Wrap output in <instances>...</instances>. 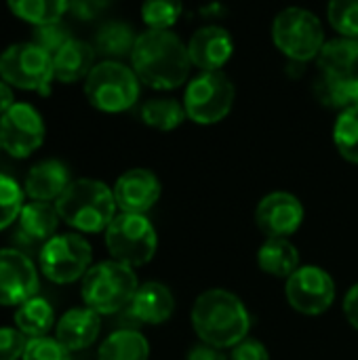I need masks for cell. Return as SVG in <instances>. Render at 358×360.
<instances>
[{
  "instance_id": "cell-13",
  "label": "cell",
  "mask_w": 358,
  "mask_h": 360,
  "mask_svg": "<svg viewBox=\"0 0 358 360\" xmlns=\"http://www.w3.org/2000/svg\"><path fill=\"white\" fill-rule=\"evenodd\" d=\"M38 268L21 249H0V306L17 308L38 295Z\"/></svg>"
},
{
  "instance_id": "cell-36",
  "label": "cell",
  "mask_w": 358,
  "mask_h": 360,
  "mask_svg": "<svg viewBox=\"0 0 358 360\" xmlns=\"http://www.w3.org/2000/svg\"><path fill=\"white\" fill-rule=\"evenodd\" d=\"M27 342L17 327H0V360H21Z\"/></svg>"
},
{
  "instance_id": "cell-3",
  "label": "cell",
  "mask_w": 358,
  "mask_h": 360,
  "mask_svg": "<svg viewBox=\"0 0 358 360\" xmlns=\"http://www.w3.org/2000/svg\"><path fill=\"white\" fill-rule=\"evenodd\" d=\"M55 209L70 228L82 234L106 232L116 217L114 192L99 179H72L68 190L55 200Z\"/></svg>"
},
{
  "instance_id": "cell-41",
  "label": "cell",
  "mask_w": 358,
  "mask_h": 360,
  "mask_svg": "<svg viewBox=\"0 0 358 360\" xmlns=\"http://www.w3.org/2000/svg\"><path fill=\"white\" fill-rule=\"evenodd\" d=\"M15 103V95H13V86H8L4 80H0V116Z\"/></svg>"
},
{
  "instance_id": "cell-9",
  "label": "cell",
  "mask_w": 358,
  "mask_h": 360,
  "mask_svg": "<svg viewBox=\"0 0 358 360\" xmlns=\"http://www.w3.org/2000/svg\"><path fill=\"white\" fill-rule=\"evenodd\" d=\"M0 80L13 89L46 95L53 74V57L34 42H17L0 53Z\"/></svg>"
},
{
  "instance_id": "cell-4",
  "label": "cell",
  "mask_w": 358,
  "mask_h": 360,
  "mask_svg": "<svg viewBox=\"0 0 358 360\" xmlns=\"http://www.w3.org/2000/svg\"><path fill=\"white\" fill-rule=\"evenodd\" d=\"M137 287L139 285L133 268L110 259L89 268L80 283V293L87 308L106 316L127 308Z\"/></svg>"
},
{
  "instance_id": "cell-14",
  "label": "cell",
  "mask_w": 358,
  "mask_h": 360,
  "mask_svg": "<svg viewBox=\"0 0 358 360\" xmlns=\"http://www.w3.org/2000/svg\"><path fill=\"white\" fill-rule=\"evenodd\" d=\"M304 221L300 198L289 192H272L264 196L255 209V224L268 238H289Z\"/></svg>"
},
{
  "instance_id": "cell-19",
  "label": "cell",
  "mask_w": 358,
  "mask_h": 360,
  "mask_svg": "<svg viewBox=\"0 0 358 360\" xmlns=\"http://www.w3.org/2000/svg\"><path fill=\"white\" fill-rule=\"evenodd\" d=\"M61 217L55 209V202L30 200L23 205L17 217V238L21 245H44L57 234Z\"/></svg>"
},
{
  "instance_id": "cell-5",
  "label": "cell",
  "mask_w": 358,
  "mask_h": 360,
  "mask_svg": "<svg viewBox=\"0 0 358 360\" xmlns=\"http://www.w3.org/2000/svg\"><path fill=\"white\" fill-rule=\"evenodd\" d=\"M139 82L141 80L133 68L116 59H106L95 63L91 74L84 78V95L95 110L118 114L137 103Z\"/></svg>"
},
{
  "instance_id": "cell-35",
  "label": "cell",
  "mask_w": 358,
  "mask_h": 360,
  "mask_svg": "<svg viewBox=\"0 0 358 360\" xmlns=\"http://www.w3.org/2000/svg\"><path fill=\"white\" fill-rule=\"evenodd\" d=\"M70 38H72V36H70V30H68L61 21H57V23H46V25L34 27V38H32V42H34L36 46H40L42 51H46V53L53 57Z\"/></svg>"
},
{
  "instance_id": "cell-17",
  "label": "cell",
  "mask_w": 358,
  "mask_h": 360,
  "mask_svg": "<svg viewBox=\"0 0 358 360\" xmlns=\"http://www.w3.org/2000/svg\"><path fill=\"white\" fill-rule=\"evenodd\" d=\"M101 331V314L91 308H72L55 323V340L70 352L87 350Z\"/></svg>"
},
{
  "instance_id": "cell-26",
  "label": "cell",
  "mask_w": 358,
  "mask_h": 360,
  "mask_svg": "<svg viewBox=\"0 0 358 360\" xmlns=\"http://www.w3.org/2000/svg\"><path fill=\"white\" fill-rule=\"evenodd\" d=\"M150 344L135 329L114 331L99 346L97 360H148Z\"/></svg>"
},
{
  "instance_id": "cell-27",
  "label": "cell",
  "mask_w": 358,
  "mask_h": 360,
  "mask_svg": "<svg viewBox=\"0 0 358 360\" xmlns=\"http://www.w3.org/2000/svg\"><path fill=\"white\" fill-rule=\"evenodd\" d=\"M135 32L124 21H108L95 34V51L110 59H120L124 55L131 57L135 46Z\"/></svg>"
},
{
  "instance_id": "cell-38",
  "label": "cell",
  "mask_w": 358,
  "mask_h": 360,
  "mask_svg": "<svg viewBox=\"0 0 358 360\" xmlns=\"http://www.w3.org/2000/svg\"><path fill=\"white\" fill-rule=\"evenodd\" d=\"M230 360H270L266 346L257 340H243L238 346L232 348Z\"/></svg>"
},
{
  "instance_id": "cell-42",
  "label": "cell",
  "mask_w": 358,
  "mask_h": 360,
  "mask_svg": "<svg viewBox=\"0 0 358 360\" xmlns=\"http://www.w3.org/2000/svg\"><path fill=\"white\" fill-rule=\"evenodd\" d=\"M0 150H2V146H0Z\"/></svg>"
},
{
  "instance_id": "cell-6",
  "label": "cell",
  "mask_w": 358,
  "mask_h": 360,
  "mask_svg": "<svg viewBox=\"0 0 358 360\" xmlns=\"http://www.w3.org/2000/svg\"><path fill=\"white\" fill-rule=\"evenodd\" d=\"M272 40L291 61L317 59L325 44V30L319 17L306 8L289 6L272 21Z\"/></svg>"
},
{
  "instance_id": "cell-40",
  "label": "cell",
  "mask_w": 358,
  "mask_h": 360,
  "mask_svg": "<svg viewBox=\"0 0 358 360\" xmlns=\"http://www.w3.org/2000/svg\"><path fill=\"white\" fill-rule=\"evenodd\" d=\"M344 314L348 323L358 331V285H354L344 297Z\"/></svg>"
},
{
  "instance_id": "cell-21",
  "label": "cell",
  "mask_w": 358,
  "mask_h": 360,
  "mask_svg": "<svg viewBox=\"0 0 358 360\" xmlns=\"http://www.w3.org/2000/svg\"><path fill=\"white\" fill-rule=\"evenodd\" d=\"M95 46L78 40V38H70L55 55H53V74L55 80L72 84L78 80H84L91 70L95 68Z\"/></svg>"
},
{
  "instance_id": "cell-37",
  "label": "cell",
  "mask_w": 358,
  "mask_h": 360,
  "mask_svg": "<svg viewBox=\"0 0 358 360\" xmlns=\"http://www.w3.org/2000/svg\"><path fill=\"white\" fill-rule=\"evenodd\" d=\"M112 0H68V11L80 21H93L110 8Z\"/></svg>"
},
{
  "instance_id": "cell-16",
  "label": "cell",
  "mask_w": 358,
  "mask_h": 360,
  "mask_svg": "<svg viewBox=\"0 0 358 360\" xmlns=\"http://www.w3.org/2000/svg\"><path fill=\"white\" fill-rule=\"evenodd\" d=\"M234 42L226 27L205 25L196 30L188 42V55L192 65L200 72H219L232 57Z\"/></svg>"
},
{
  "instance_id": "cell-8",
  "label": "cell",
  "mask_w": 358,
  "mask_h": 360,
  "mask_svg": "<svg viewBox=\"0 0 358 360\" xmlns=\"http://www.w3.org/2000/svg\"><path fill=\"white\" fill-rule=\"evenodd\" d=\"M93 262V249L84 236L68 232L55 234L38 251V268L46 281L55 285H72L82 281Z\"/></svg>"
},
{
  "instance_id": "cell-25",
  "label": "cell",
  "mask_w": 358,
  "mask_h": 360,
  "mask_svg": "<svg viewBox=\"0 0 358 360\" xmlns=\"http://www.w3.org/2000/svg\"><path fill=\"white\" fill-rule=\"evenodd\" d=\"M317 97L321 103L335 108V110H350L358 105V72L344 76H329L323 74L317 80Z\"/></svg>"
},
{
  "instance_id": "cell-23",
  "label": "cell",
  "mask_w": 358,
  "mask_h": 360,
  "mask_svg": "<svg viewBox=\"0 0 358 360\" xmlns=\"http://www.w3.org/2000/svg\"><path fill=\"white\" fill-rule=\"evenodd\" d=\"M317 63L323 74L344 76L358 72V38L340 36L327 40L317 57Z\"/></svg>"
},
{
  "instance_id": "cell-15",
  "label": "cell",
  "mask_w": 358,
  "mask_h": 360,
  "mask_svg": "<svg viewBox=\"0 0 358 360\" xmlns=\"http://www.w3.org/2000/svg\"><path fill=\"white\" fill-rule=\"evenodd\" d=\"M112 192L122 213L146 215L160 198V181L148 169H131L116 179Z\"/></svg>"
},
{
  "instance_id": "cell-24",
  "label": "cell",
  "mask_w": 358,
  "mask_h": 360,
  "mask_svg": "<svg viewBox=\"0 0 358 360\" xmlns=\"http://www.w3.org/2000/svg\"><path fill=\"white\" fill-rule=\"evenodd\" d=\"M260 268L276 278H289L300 268V251L289 238H268L257 251Z\"/></svg>"
},
{
  "instance_id": "cell-7",
  "label": "cell",
  "mask_w": 358,
  "mask_h": 360,
  "mask_svg": "<svg viewBox=\"0 0 358 360\" xmlns=\"http://www.w3.org/2000/svg\"><path fill=\"white\" fill-rule=\"evenodd\" d=\"M106 247L114 262L129 268H139L154 257L158 236L146 215L120 213L106 230Z\"/></svg>"
},
{
  "instance_id": "cell-2",
  "label": "cell",
  "mask_w": 358,
  "mask_h": 360,
  "mask_svg": "<svg viewBox=\"0 0 358 360\" xmlns=\"http://www.w3.org/2000/svg\"><path fill=\"white\" fill-rule=\"evenodd\" d=\"M192 327L200 342L226 350L247 340L251 316L234 293L209 289L200 293L192 306Z\"/></svg>"
},
{
  "instance_id": "cell-11",
  "label": "cell",
  "mask_w": 358,
  "mask_h": 360,
  "mask_svg": "<svg viewBox=\"0 0 358 360\" xmlns=\"http://www.w3.org/2000/svg\"><path fill=\"white\" fill-rule=\"evenodd\" d=\"M46 127L40 112L23 101H15L0 116V146L13 158H27L44 143Z\"/></svg>"
},
{
  "instance_id": "cell-28",
  "label": "cell",
  "mask_w": 358,
  "mask_h": 360,
  "mask_svg": "<svg viewBox=\"0 0 358 360\" xmlns=\"http://www.w3.org/2000/svg\"><path fill=\"white\" fill-rule=\"evenodd\" d=\"M15 17L34 27L57 23L68 13V0H6Z\"/></svg>"
},
{
  "instance_id": "cell-31",
  "label": "cell",
  "mask_w": 358,
  "mask_h": 360,
  "mask_svg": "<svg viewBox=\"0 0 358 360\" xmlns=\"http://www.w3.org/2000/svg\"><path fill=\"white\" fill-rule=\"evenodd\" d=\"M184 11L181 0H143L141 19L148 30H171Z\"/></svg>"
},
{
  "instance_id": "cell-30",
  "label": "cell",
  "mask_w": 358,
  "mask_h": 360,
  "mask_svg": "<svg viewBox=\"0 0 358 360\" xmlns=\"http://www.w3.org/2000/svg\"><path fill=\"white\" fill-rule=\"evenodd\" d=\"M333 143L342 158L358 165V105L338 116L333 124Z\"/></svg>"
},
{
  "instance_id": "cell-32",
  "label": "cell",
  "mask_w": 358,
  "mask_h": 360,
  "mask_svg": "<svg viewBox=\"0 0 358 360\" xmlns=\"http://www.w3.org/2000/svg\"><path fill=\"white\" fill-rule=\"evenodd\" d=\"M23 188L8 175L0 173V232L13 226L23 209Z\"/></svg>"
},
{
  "instance_id": "cell-34",
  "label": "cell",
  "mask_w": 358,
  "mask_h": 360,
  "mask_svg": "<svg viewBox=\"0 0 358 360\" xmlns=\"http://www.w3.org/2000/svg\"><path fill=\"white\" fill-rule=\"evenodd\" d=\"M21 360H74L72 352L59 344L55 338H36L27 342V348Z\"/></svg>"
},
{
  "instance_id": "cell-33",
  "label": "cell",
  "mask_w": 358,
  "mask_h": 360,
  "mask_svg": "<svg viewBox=\"0 0 358 360\" xmlns=\"http://www.w3.org/2000/svg\"><path fill=\"white\" fill-rule=\"evenodd\" d=\"M327 17L340 36L358 38V0H329Z\"/></svg>"
},
{
  "instance_id": "cell-18",
  "label": "cell",
  "mask_w": 358,
  "mask_h": 360,
  "mask_svg": "<svg viewBox=\"0 0 358 360\" xmlns=\"http://www.w3.org/2000/svg\"><path fill=\"white\" fill-rule=\"evenodd\" d=\"M72 184L70 171L61 160L49 158L36 162L23 181V192L30 200H40V202H55Z\"/></svg>"
},
{
  "instance_id": "cell-10",
  "label": "cell",
  "mask_w": 358,
  "mask_h": 360,
  "mask_svg": "<svg viewBox=\"0 0 358 360\" xmlns=\"http://www.w3.org/2000/svg\"><path fill=\"white\" fill-rule=\"evenodd\" d=\"M234 97L236 89L222 70L203 72L186 86L184 110L186 116L198 124H215L230 114Z\"/></svg>"
},
{
  "instance_id": "cell-22",
  "label": "cell",
  "mask_w": 358,
  "mask_h": 360,
  "mask_svg": "<svg viewBox=\"0 0 358 360\" xmlns=\"http://www.w3.org/2000/svg\"><path fill=\"white\" fill-rule=\"evenodd\" d=\"M15 327L27 338V340H36V338H46L51 329H55V310L49 304V300L34 295L27 302H23L21 306H17L15 310Z\"/></svg>"
},
{
  "instance_id": "cell-20",
  "label": "cell",
  "mask_w": 358,
  "mask_h": 360,
  "mask_svg": "<svg viewBox=\"0 0 358 360\" xmlns=\"http://www.w3.org/2000/svg\"><path fill=\"white\" fill-rule=\"evenodd\" d=\"M173 310V293L169 291V287L154 281L139 285L129 304V314L143 325H162L171 319Z\"/></svg>"
},
{
  "instance_id": "cell-12",
  "label": "cell",
  "mask_w": 358,
  "mask_h": 360,
  "mask_svg": "<svg viewBox=\"0 0 358 360\" xmlns=\"http://www.w3.org/2000/svg\"><path fill=\"white\" fill-rule=\"evenodd\" d=\"M285 295L295 312L306 316H319L333 306L335 283L323 268L304 266L287 278Z\"/></svg>"
},
{
  "instance_id": "cell-29",
  "label": "cell",
  "mask_w": 358,
  "mask_h": 360,
  "mask_svg": "<svg viewBox=\"0 0 358 360\" xmlns=\"http://www.w3.org/2000/svg\"><path fill=\"white\" fill-rule=\"evenodd\" d=\"M186 118L184 103L171 99V97H156L143 103L141 108V120L158 131H173L177 129Z\"/></svg>"
},
{
  "instance_id": "cell-39",
  "label": "cell",
  "mask_w": 358,
  "mask_h": 360,
  "mask_svg": "<svg viewBox=\"0 0 358 360\" xmlns=\"http://www.w3.org/2000/svg\"><path fill=\"white\" fill-rule=\"evenodd\" d=\"M188 360H230L224 356V352L219 350V348H215V346H209V344H205V342H200V344H196V346H192L190 348V352H188Z\"/></svg>"
},
{
  "instance_id": "cell-1",
  "label": "cell",
  "mask_w": 358,
  "mask_h": 360,
  "mask_svg": "<svg viewBox=\"0 0 358 360\" xmlns=\"http://www.w3.org/2000/svg\"><path fill=\"white\" fill-rule=\"evenodd\" d=\"M190 55L181 38L171 30H148L137 36L131 68L137 78L156 91L181 86L190 74Z\"/></svg>"
}]
</instances>
